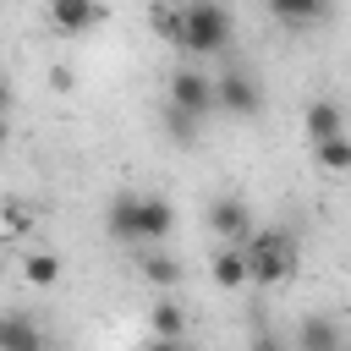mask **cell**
<instances>
[{"mask_svg": "<svg viewBox=\"0 0 351 351\" xmlns=\"http://www.w3.org/2000/svg\"><path fill=\"white\" fill-rule=\"evenodd\" d=\"M181 335H186V313L165 296V302H154V340H176L181 346Z\"/></svg>", "mask_w": 351, "mask_h": 351, "instance_id": "14", "label": "cell"}, {"mask_svg": "<svg viewBox=\"0 0 351 351\" xmlns=\"http://www.w3.org/2000/svg\"><path fill=\"white\" fill-rule=\"evenodd\" d=\"M296 351H346V335L329 313H307L296 324Z\"/></svg>", "mask_w": 351, "mask_h": 351, "instance_id": "5", "label": "cell"}, {"mask_svg": "<svg viewBox=\"0 0 351 351\" xmlns=\"http://www.w3.org/2000/svg\"><path fill=\"white\" fill-rule=\"evenodd\" d=\"M208 225H214V236H247L252 230V208L241 197H214L208 203Z\"/></svg>", "mask_w": 351, "mask_h": 351, "instance_id": "8", "label": "cell"}, {"mask_svg": "<svg viewBox=\"0 0 351 351\" xmlns=\"http://www.w3.org/2000/svg\"><path fill=\"white\" fill-rule=\"evenodd\" d=\"M22 274H27V285H55V280H60V258H55V252H27Z\"/></svg>", "mask_w": 351, "mask_h": 351, "instance_id": "16", "label": "cell"}, {"mask_svg": "<svg viewBox=\"0 0 351 351\" xmlns=\"http://www.w3.org/2000/svg\"><path fill=\"white\" fill-rule=\"evenodd\" d=\"M318 165L324 170H351V137H329V143H318Z\"/></svg>", "mask_w": 351, "mask_h": 351, "instance_id": "17", "label": "cell"}, {"mask_svg": "<svg viewBox=\"0 0 351 351\" xmlns=\"http://www.w3.org/2000/svg\"><path fill=\"white\" fill-rule=\"evenodd\" d=\"M208 274H214V285H219V291H241V285H247L241 247H219V252L208 258Z\"/></svg>", "mask_w": 351, "mask_h": 351, "instance_id": "11", "label": "cell"}, {"mask_svg": "<svg viewBox=\"0 0 351 351\" xmlns=\"http://www.w3.org/2000/svg\"><path fill=\"white\" fill-rule=\"evenodd\" d=\"M329 137H346V110L329 104V99H318V104H307V143L318 148Z\"/></svg>", "mask_w": 351, "mask_h": 351, "instance_id": "9", "label": "cell"}, {"mask_svg": "<svg viewBox=\"0 0 351 351\" xmlns=\"http://www.w3.org/2000/svg\"><path fill=\"white\" fill-rule=\"evenodd\" d=\"M5 104H11V82H5V71H0V115H5Z\"/></svg>", "mask_w": 351, "mask_h": 351, "instance_id": "23", "label": "cell"}, {"mask_svg": "<svg viewBox=\"0 0 351 351\" xmlns=\"http://www.w3.org/2000/svg\"><path fill=\"white\" fill-rule=\"evenodd\" d=\"M110 11L104 5H93V0H49V22L60 27V33H88V27H99Z\"/></svg>", "mask_w": 351, "mask_h": 351, "instance_id": "6", "label": "cell"}, {"mask_svg": "<svg viewBox=\"0 0 351 351\" xmlns=\"http://www.w3.org/2000/svg\"><path fill=\"white\" fill-rule=\"evenodd\" d=\"M241 263H247V285H280L296 269V241L285 230H247Z\"/></svg>", "mask_w": 351, "mask_h": 351, "instance_id": "2", "label": "cell"}, {"mask_svg": "<svg viewBox=\"0 0 351 351\" xmlns=\"http://www.w3.org/2000/svg\"><path fill=\"white\" fill-rule=\"evenodd\" d=\"M0 214H5V230H27V225H33V219H27V208H22V203H5V208H0Z\"/></svg>", "mask_w": 351, "mask_h": 351, "instance_id": "20", "label": "cell"}, {"mask_svg": "<svg viewBox=\"0 0 351 351\" xmlns=\"http://www.w3.org/2000/svg\"><path fill=\"white\" fill-rule=\"evenodd\" d=\"M0 351H44V335L27 318H0Z\"/></svg>", "mask_w": 351, "mask_h": 351, "instance_id": "13", "label": "cell"}, {"mask_svg": "<svg viewBox=\"0 0 351 351\" xmlns=\"http://www.w3.org/2000/svg\"><path fill=\"white\" fill-rule=\"evenodd\" d=\"M269 11H274V22H291V27H307V22H324L329 16L324 0H274Z\"/></svg>", "mask_w": 351, "mask_h": 351, "instance_id": "12", "label": "cell"}, {"mask_svg": "<svg viewBox=\"0 0 351 351\" xmlns=\"http://www.w3.org/2000/svg\"><path fill=\"white\" fill-rule=\"evenodd\" d=\"M176 230L170 197H137V241H165Z\"/></svg>", "mask_w": 351, "mask_h": 351, "instance_id": "7", "label": "cell"}, {"mask_svg": "<svg viewBox=\"0 0 351 351\" xmlns=\"http://www.w3.org/2000/svg\"><path fill=\"white\" fill-rule=\"evenodd\" d=\"M148 16H154V27L165 33V44H176V33H181V11H170V5H154Z\"/></svg>", "mask_w": 351, "mask_h": 351, "instance_id": "19", "label": "cell"}, {"mask_svg": "<svg viewBox=\"0 0 351 351\" xmlns=\"http://www.w3.org/2000/svg\"><path fill=\"white\" fill-rule=\"evenodd\" d=\"M170 110L203 121V115L214 110V77H203L197 66H176V71H170Z\"/></svg>", "mask_w": 351, "mask_h": 351, "instance_id": "3", "label": "cell"}, {"mask_svg": "<svg viewBox=\"0 0 351 351\" xmlns=\"http://www.w3.org/2000/svg\"><path fill=\"white\" fill-rule=\"evenodd\" d=\"M214 110H225V115H258L263 110V88L247 77V71H219L214 77Z\"/></svg>", "mask_w": 351, "mask_h": 351, "instance_id": "4", "label": "cell"}, {"mask_svg": "<svg viewBox=\"0 0 351 351\" xmlns=\"http://www.w3.org/2000/svg\"><path fill=\"white\" fill-rule=\"evenodd\" d=\"M0 143H5V115H0Z\"/></svg>", "mask_w": 351, "mask_h": 351, "instance_id": "24", "label": "cell"}, {"mask_svg": "<svg viewBox=\"0 0 351 351\" xmlns=\"http://www.w3.org/2000/svg\"><path fill=\"white\" fill-rule=\"evenodd\" d=\"M236 33V16L214 0H197V5H181V33H176V49L186 55H219Z\"/></svg>", "mask_w": 351, "mask_h": 351, "instance_id": "1", "label": "cell"}, {"mask_svg": "<svg viewBox=\"0 0 351 351\" xmlns=\"http://www.w3.org/2000/svg\"><path fill=\"white\" fill-rule=\"evenodd\" d=\"M137 197H143V192H115V197H110L104 230H110L115 241H137Z\"/></svg>", "mask_w": 351, "mask_h": 351, "instance_id": "10", "label": "cell"}, {"mask_svg": "<svg viewBox=\"0 0 351 351\" xmlns=\"http://www.w3.org/2000/svg\"><path fill=\"white\" fill-rule=\"evenodd\" d=\"M252 351H285V346H280L274 335H258V340H252Z\"/></svg>", "mask_w": 351, "mask_h": 351, "instance_id": "21", "label": "cell"}, {"mask_svg": "<svg viewBox=\"0 0 351 351\" xmlns=\"http://www.w3.org/2000/svg\"><path fill=\"white\" fill-rule=\"evenodd\" d=\"M143 351H181V346H176V340H148Z\"/></svg>", "mask_w": 351, "mask_h": 351, "instance_id": "22", "label": "cell"}, {"mask_svg": "<svg viewBox=\"0 0 351 351\" xmlns=\"http://www.w3.org/2000/svg\"><path fill=\"white\" fill-rule=\"evenodd\" d=\"M165 126H170V137H176V143H192V137H197V121H192V115H181V110H170V104H165Z\"/></svg>", "mask_w": 351, "mask_h": 351, "instance_id": "18", "label": "cell"}, {"mask_svg": "<svg viewBox=\"0 0 351 351\" xmlns=\"http://www.w3.org/2000/svg\"><path fill=\"white\" fill-rule=\"evenodd\" d=\"M143 280H154L159 291H176V285H181V263H176L170 252H148V258H143Z\"/></svg>", "mask_w": 351, "mask_h": 351, "instance_id": "15", "label": "cell"}]
</instances>
